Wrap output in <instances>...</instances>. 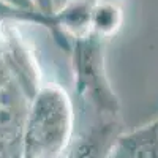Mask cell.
<instances>
[{"mask_svg":"<svg viewBox=\"0 0 158 158\" xmlns=\"http://www.w3.org/2000/svg\"><path fill=\"white\" fill-rule=\"evenodd\" d=\"M73 133V108L62 87L43 84L25 123L24 158H62Z\"/></svg>","mask_w":158,"mask_h":158,"instance_id":"6da1fadb","label":"cell"},{"mask_svg":"<svg viewBox=\"0 0 158 158\" xmlns=\"http://www.w3.org/2000/svg\"><path fill=\"white\" fill-rule=\"evenodd\" d=\"M38 13L43 15H51L54 13V0H32Z\"/></svg>","mask_w":158,"mask_h":158,"instance_id":"7a4b0ae2","label":"cell"}]
</instances>
